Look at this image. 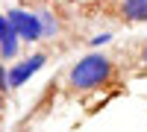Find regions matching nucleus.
Returning a JSON list of instances; mask_svg holds the SVG:
<instances>
[{"instance_id":"1","label":"nucleus","mask_w":147,"mask_h":132,"mask_svg":"<svg viewBox=\"0 0 147 132\" xmlns=\"http://www.w3.org/2000/svg\"><path fill=\"white\" fill-rule=\"evenodd\" d=\"M115 79V62L103 53H88L68 70V88L71 91H94Z\"/></svg>"},{"instance_id":"2","label":"nucleus","mask_w":147,"mask_h":132,"mask_svg":"<svg viewBox=\"0 0 147 132\" xmlns=\"http://www.w3.org/2000/svg\"><path fill=\"white\" fill-rule=\"evenodd\" d=\"M9 21L12 27H15L18 38L21 41H41L44 38V29H41V18L35 15V12H27V9H12L9 12Z\"/></svg>"},{"instance_id":"3","label":"nucleus","mask_w":147,"mask_h":132,"mask_svg":"<svg viewBox=\"0 0 147 132\" xmlns=\"http://www.w3.org/2000/svg\"><path fill=\"white\" fill-rule=\"evenodd\" d=\"M44 62H47V56L44 53H32V56H27V59H21L18 65H12L9 68V85L12 88H21L24 82H27L35 70H41L44 68Z\"/></svg>"},{"instance_id":"4","label":"nucleus","mask_w":147,"mask_h":132,"mask_svg":"<svg viewBox=\"0 0 147 132\" xmlns=\"http://www.w3.org/2000/svg\"><path fill=\"white\" fill-rule=\"evenodd\" d=\"M118 18L127 23H144L147 21V0H121Z\"/></svg>"},{"instance_id":"5","label":"nucleus","mask_w":147,"mask_h":132,"mask_svg":"<svg viewBox=\"0 0 147 132\" xmlns=\"http://www.w3.org/2000/svg\"><path fill=\"white\" fill-rule=\"evenodd\" d=\"M38 18H41V29H44V38H53V35L59 32V21L50 15V12H38Z\"/></svg>"},{"instance_id":"6","label":"nucleus","mask_w":147,"mask_h":132,"mask_svg":"<svg viewBox=\"0 0 147 132\" xmlns=\"http://www.w3.org/2000/svg\"><path fill=\"white\" fill-rule=\"evenodd\" d=\"M18 41H21V38H12V41H6V44H0V59H3V62L18 53Z\"/></svg>"},{"instance_id":"7","label":"nucleus","mask_w":147,"mask_h":132,"mask_svg":"<svg viewBox=\"0 0 147 132\" xmlns=\"http://www.w3.org/2000/svg\"><path fill=\"white\" fill-rule=\"evenodd\" d=\"M136 62H138V70H141V74H147V44H141V47H138Z\"/></svg>"},{"instance_id":"8","label":"nucleus","mask_w":147,"mask_h":132,"mask_svg":"<svg viewBox=\"0 0 147 132\" xmlns=\"http://www.w3.org/2000/svg\"><path fill=\"white\" fill-rule=\"evenodd\" d=\"M9 88H12V85H9V70H6V65H3V62H0V91L6 94Z\"/></svg>"},{"instance_id":"9","label":"nucleus","mask_w":147,"mask_h":132,"mask_svg":"<svg viewBox=\"0 0 147 132\" xmlns=\"http://www.w3.org/2000/svg\"><path fill=\"white\" fill-rule=\"evenodd\" d=\"M3 109H6V94L0 91V117H3Z\"/></svg>"}]
</instances>
